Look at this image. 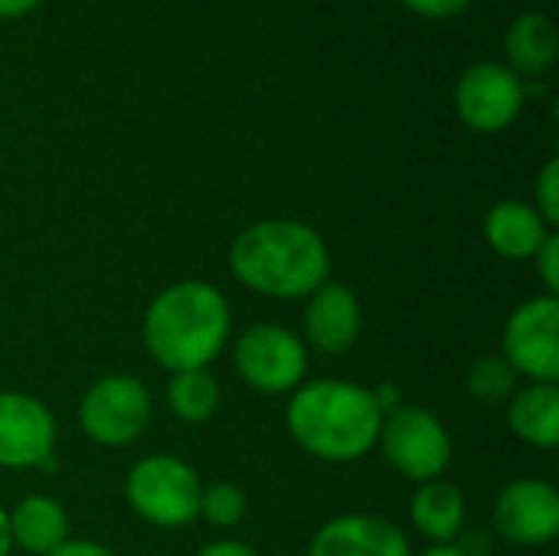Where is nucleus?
Segmentation results:
<instances>
[{"label": "nucleus", "instance_id": "1", "mask_svg": "<svg viewBox=\"0 0 559 556\" xmlns=\"http://www.w3.org/2000/svg\"><path fill=\"white\" fill-rule=\"evenodd\" d=\"M383 410L373 390L350 380L301 383L285 406V429L308 456L334 465L360 462L377 449Z\"/></svg>", "mask_w": 559, "mask_h": 556}, {"label": "nucleus", "instance_id": "2", "mask_svg": "<svg viewBox=\"0 0 559 556\" xmlns=\"http://www.w3.org/2000/svg\"><path fill=\"white\" fill-rule=\"evenodd\" d=\"M233 275L255 295L298 301L331 282V252L318 229L298 220H262L229 249Z\"/></svg>", "mask_w": 559, "mask_h": 556}, {"label": "nucleus", "instance_id": "3", "mask_svg": "<svg viewBox=\"0 0 559 556\" xmlns=\"http://www.w3.org/2000/svg\"><path fill=\"white\" fill-rule=\"evenodd\" d=\"M229 301L200 279L177 282L154 295L141 318V341L154 364L170 374L206 370L229 341Z\"/></svg>", "mask_w": 559, "mask_h": 556}, {"label": "nucleus", "instance_id": "4", "mask_svg": "<svg viewBox=\"0 0 559 556\" xmlns=\"http://www.w3.org/2000/svg\"><path fill=\"white\" fill-rule=\"evenodd\" d=\"M200 475L174 456H147L141 459L124 482L128 508L164 531L187 528L200 518Z\"/></svg>", "mask_w": 559, "mask_h": 556}, {"label": "nucleus", "instance_id": "5", "mask_svg": "<svg viewBox=\"0 0 559 556\" xmlns=\"http://www.w3.org/2000/svg\"><path fill=\"white\" fill-rule=\"evenodd\" d=\"M151 390L128 374L95 380L79 403L82 433L102 449H124L138 442L151 423Z\"/></svg>", "mask_w": 559, "mask_h": 556}, {"label": "nucleus", "instance_id": "6", "mask_svg": "<svg viewBox=\"0 0 559 556\" xmlns=\"http://www.w3.org/2000/svg\"><path fill=\"white\" fill-rule=\"evenodd\" d=\"M377 446L383 449L386 462L400 475H406L419 485L442 478L452 462V436L442 426V419L436 413H429L426 406L390 410L383 416Z\"/></svg>", "mask_w": 559, "mask_h": 556}, {"label": "nucleus", "instance_id": "7", "mask_svg": "<svg viewBox=\"0 0 559 556\" xmlns=\"http://www.w3.org/2000/svg\"><path fill=\"white\" fill-rule=\"evenodd\" d=\"M236 374L265 397L295 393L308 374V347L305 341L278 324H255L249 328L233 347Z\"/></svg>", "mask_w": 559, "mask_h": 556}, {"label": "nucleus", "instance_id": "8", "mask_svg": "<svg viewBox=\"0 0 559 556\" xmlns=\"http://www.w3.org/2000/svg\"><path fill=\"white\" fill-rule=\"evenodd\" d=\"M504 360L518 377L559 383V298L537 295L514 308L504 324Z\"/></svg>", "mask_w": 559, "mask_h": 556}, {"label": "nucleus", "instance_id": "9", "mask_svg": "<svg viewBox=\"0 0 559 556\" xmlns=\"http://www.w3.org/2000/svg\"><path fill=\"white\" fill-rule=\"evenodd\" d=\"M524 105V85L514 69L501 62H475L455 85V108L475 131H504Z\"/></svg>", "mask_w": 559, "mask_h": 556}, {"label": "nucleus", "instance_id": "10", "mask_svg": "<svg viewBox=\"0 0 559 556\" xmlns=\"http://www.w3.org/2000/svg\"><path fill=\"white\" fill-rule=\"evenodd\" d=\"M56 419L29 393H0V469H52Z\"/></svg>", "mask_w": 559, "mask_h": 556}, {"label": "nucleus", "instance_id": "11", "mask_svg": "<svg viewBox=\"0 0 559 556\" xmlns=\"http://www.w3.org/2000/svg\"><path fill=\"white\" fill-rule=\"evenodd\" d=\"M495 531L518 547H544L559 534V492L540 478H518L495 501Z\"/></svg>", "mask_w": 559, "mask_h": 556}, {"label": "nucleus", "instance_id": "12", "mask_svg": "<svg viewBox=\"0 0 559 556\" xmlns=\"http://www.w3.org/2000/svg\"><path fill=\"white\" fill-rule=\"evenodd\" d=\"M360 324H364V311L357 295L341 285V282H324L305 308V334L308 344L328 357L347 354L357 338H360Z\"/></svg>", "mask_w": 559, "mask_h": 556}, {"label": "nucleus", "instance_id": "13", "mask_svg": "<svg viewBox=\"0 0 559 556\" xmlns=\"http://www.w3.org/2000/svg\"><path fill=\"white\" fill-rule=\"evenodd\" d=\"M311 556H413L409 541L396 524L377 514H341L328 521L314 541Z\"/></svg>", "mask_w": 559, "mask_h": 556}, {"label": "nucleus", "instance_id": "14", "mask_svg": "<svg viewBox=\"0 0 559 556\" xmlns=\"http://www.w3.org/2000/svg\"><path fill=\"white\" fill-rule=\"evenodd\" d=\"M547 236H550V226L534 210V203H524V200H501L485 216L488 246L501 259H511V262L534 259L537 249L547 242Z\"/></svg>", "mask_w": 559, "mask_h": 556}, {"label": "nucleus", "instance_id": "15", "mask_svg": "<svg viewBox=\"0 0 559 556\" xmlns=\"http://www.w3.org/2000/svg\"><path fill=\"white\" fill-rule=\"evenodd\" d=\"M10 518V541L13 547L33 556H49L69 541V514L59 501L46 495H26L16 501Z\"/></svg>", "mask_w": 559, "mask_h": 556}, {"label": "nucleus", "instance_id": "16", "mask_svg": "<svg viewBox=\"0 0 559 556\" xmlns=\"http://www.w3.org/2000/svg\"><path fill=\"white\" fill-rule=\"evenodd\" d=\"M511 433L534 449H557L559 442V387L531 383L508 400Z\"/></svg>", "mask_w": 559, "mask_h": 556}, {"label": "nucleus", "instance_id": "17", "mask_svg": "<svg viewBox=\"0 0 559 556\" xmlns=\"http://www.w3.org/2000/svg\"><path fill=\"white\" fill-rule=\"evenodd\" d=\"M409 518L423 537L436 544H455V537L465 531V498L455 485L442 478L426 482L413 495Z\"/></svg>", "mask_w": 559, "mask_h": 556}, {"label": "nucleus", "instance_id": "18", "mask_svg": "<svg viewBox=\"0 0 559 556\" xmlns=\"http://www.w3.org/2000/svg\"><path fill=\"white\" fill-rule=\"evenodd\" d=\"M508 59L521 72H544L554 66L559 49L557 23L547 13H524L511 23L508 29Z\"/></svg>", "mask_w": 559, "mask_h": 556}, {"label": "nucleus", "instance_id": "19", "mask_svg": "<svg viewBox=\"0 0 559 556\" xmlns=\"http://www.w3.org/2000/svg\"><path fill=\"white\" fill-rule=\"evenodd\" d=\"M167 403L180 423H210L219 410V383L210 370H180L167 380Z\"/></svg>", "mask_w": 559, "mask_h": 556}, {"label": "nucleus", "instance_id": "20", "mask_svg": "<svg viewBox=\"0 0 559 556\" xmlns=\"http://www.w3.org/2000/svg\"><path fill=\"white\" fill-rule=\"evenodd\" d=\"M468 393L485 406H501L518 393V374L504 357H481L468 370Z\"/></svg>", "mask_w": 559, "mask_h": 556}, {"label": "nucleus", "instance_id": "21", "mask_svg": "<svg viewBox=\"0 0 559 556\" xmlns=\"http://www.w3.org/2000/svg\"><path fill=\"white\" fill-rule=\"evenodd\" d=\"M249 514V498L239 485H229V482H219V485H210L203 488L200 495V518L219 531H233L246 521Z\"/></svg>", "mask_w": 559, "mask_h": 556}, {"label": "nucleus", "instance_id": "22", "mask_svg": "<svg viewBox=\"0 0 559 556\" xmlns=\"http://www.w3.org/2000/svg\"><path fill=\"white\" fill-rule=\"evenodd\" d=\"M534 210L544 216L547 226H557L559 223V161H547V167L540 170L537 177V203Z\"/></svg>", "mask_w": 559, "mask_h": 556}, {"label": "nucleus", "instance_id": "23", "mask_svg": "<svg viewBox=\"0 0 559 556\" xmlns=\"http://www.w3.org/2000/svg\"><path fill=\"white\" fill-rule=\"evenodd\" d=\"M534 265H537V275H540V282H544V292H547L550 298H557L559 295V236L557 233H550V236H547V242L537 249Z\"/></svg>", "mask_w": 559, "mask_h": 556}, {"label": "nucleus", "instance_id": "24", "mask_svg": "<svg viewBox=\"0 0 559 556\" xmlns=\"http://www.w3.org/2000/svg\"><path fill=\"white\" fill-rule=\"evenodd\" d=\"M409 10L423 13V16H432V20H442V16H455L468 7V0H403Z\"/></svg>", "mask_w": 559, "mask_h": 556}, {"label": "nucleus", "instance_id": "25", "mask_svg": "<svg viewBox=\"0 0 559 556\" xmlns=\"http://www.w3.org/2000/svg\"><path fill=\"white\" fill-rule=\"evenodd\" d=\"M49 556H118L115 551H108L98 541H66L62 547H56Z\"/></svg>", "mask_w": 559, "mask_h": 556}, {"label": "nucleus", "instance_id": "26", "mask_svg": "<svg viewBox=\"0 0 559 556\" xmlns=\"http://www.w3.org/2000/svg\"><path fill=\"white\" fill-rule=\"evenodd\" d=\"M197 556H259L249 544H242V541H213V544H206L203 551Z\"/></svg>", "mask_w": 559, "mask_h": 556}, {"label": "nucleus", "instance_id": "27", "mask_svg": "<svg viewBox=\"0 0 559 556\" xmlns=\"http://www.w3.org/2000/svg\"><path fill=\"white\" fill-rule=\"evenodd\" d=\"M39 0H0V16H23L36 7Z\"/></svg>", "mask_w": 559, "mask_h": 556}, {"label": "nucleus", "instance_id": "28", "mask_svg": "<svg viewBox=\"0 0 559 556\" xmlns=\"http://www.w3.org/2000/svg\"><path fill=\"white\" fill-rule=\"evenodd\" d=\"M10 547H13V541H10V518H7V511L0 508V556L10 554Z\"/></svg>", "mask_w": 559, "mask_h": 556}, {"label": "nucleus", "instance_id": "29", "mask_svg": "<svg viewBox=\"0 0 559 556\" xmlns=\"http://www.w3.org/2000/svg\"><path fill=\"white\" fill-rule=\"evenodd\" d=\"M423 556H465V554H462V551H459L455 544H436L432 551H426Z\"/></svg>", "mask_w": 559, "mask_h": 556}]
</instances>
